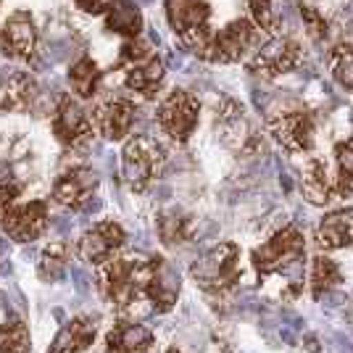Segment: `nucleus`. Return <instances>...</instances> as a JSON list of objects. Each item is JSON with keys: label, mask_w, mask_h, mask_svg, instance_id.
<instances>
[{"label": "nucleus", "mask_w": 353, "mask_h": 353, "mask_svg": "<svg viewBox=\"0 0 353 353\" xmlns=\"http://www.w3.org/2000/svg\"><path fill=\"white\" fill-rule=\"evenodd\" d=\"M101 293L117 309H130L140 298H145V285L153 269V256H114L98 266Z\"/></svg>", "instance_id": "f257e3e1"}, {"label": "nucleus", "mask_w": 353, "mask_h": 353, "mask_svg": "<svg viewBox=\"0 0 353 353\" xmlns=\"http://www.w3.org/2000/svg\"><path fill=\"white\" fill-rule=\"evenodd\" d=\"M303 261H306V237L293 224L277 230L266 243H261L250 253V264L256 269L259 280L274 277V274L301 272Z\"/></svg>", "instance_id": "f03ea898"}, {"label": "nucleus", "mask_w": 353, "mask_h": 353, "mask_svg": "<svg viewBox=\"0 0 353 353\" xmlns=\"http://www.w3.org/2000/svg\"><path fill=\"white\" fill-rule=\"evenodd\" d=\"M166 169V148L148 134H134L121 148V176L132 192H145Z\"/></svg>", "instance_id": "7ed1b4c3"}, {"label": "nucleus", "mask_w": 353, "mask_h": 353, "mask_svg": "<svg viewBox=\"0 0 353 353\" xmlns=\"http://www.w3.org/2000/svg\"><path fill=\"white\" fill-rule=\"evenodd\" d=\"M119 69L124 74V88L143 98H153L161 90L166 77V66L159 59V53L140 37L124 40L119 53Z\"/></svg>", "instance_id": "20e7f679"}, {"label": "nucleus", "mask_w": 353, "mask_h": 353, "mask_svg": "<svg viewBox=\"0 0 353 353\" xmlns=\"http://www.w3.org/2000/svg\"><path fill=\"white\" fill-rule=\"evenodd\" d=\"M243 277L240 269V245L237 243H219L214 248H208L198 261L190 266V280L206 290V293H227L232 290Z\"/></svg>", "instance_id": "39448f33"}, {"label": "nucleus", "mask_w": 353, "mask_h": 353, "mask_svg": "<svg viewBox=\"0 0 353 353\" xmlns=\"http://www.w3.org/2000/svg\"><path fill=\"white\" fill-rule=\"evenodd\" d=\"M169 24L176 40L190 53L203 59L208 43L214 37L208 0H169Z\"/></svg>", "instance_id": "423d86ee"}, {"label": "nucleus", "mask_w": 353, "mask_h": 353, "mask_svg": "<svg viewBox=\"0 0 353 353\" xmlns=\"http://www.w3.org/2000/svg\"><path fill=\"white\" fill-rule=\"evenodd\" d=\"M161 132L174 143H188L201 121V103L190 90H172L156 108Z\"/></svg>", "instance_id": "0eeeda50"}, {"label": "nucleus", "mask_w": 353, "mask_h": 353, "mask_svg": "<svg viewBox=\"0 0 353 353\" xmlns=\"http://www.w3.org/2000/svg\"><path fill=\"white\" fill-rule=\"evenodd\" d=\"M266 130L282 150L293 156L309 153L316 140V124H314L311 111L306 108H285V111L272 114L266 119Z\"/></svg>", "instance_id": "6e6552de"}, {"label": "nucleus", "mask_w": 353, "mask_h": 353, "mask_svg": "<svg viewBox=\"0 0 353 353\" xmlns=\"http://www.w3.org/2000/svg\"><path fill=\"white\" fill-rule=\"evenodd\" d=\"M259 43V27L250 19H235L224 24L219 32H214L203 59L211 63H235L245 59Z\"/></svg>", "instance_id": "1a4fd4ad"}, {"label": "nucleus", "mask_w": 353, "mask_h": 353, "mask_svg": "<svg viewBox=\"0 0 353 353\" xmlns=\"http://www.w3.org/2000/svg\"><path fill=\"white\" fill-rule=\"evenodd\" d=\"M303 61L301 45L290 37H272L266 45L256 48V53L248 59V69L264 79H277L295 72Z\"/></svg>", "instance_id": "9d476101"}, {"label": "nucleus", "mask_w": 353, "mask_h": 353, "mask_svg": "<svg viewBox=\"0 0 353 353\" xmlns=\"http://www.w3.org/2000/svg\"><path fill=\"white\" fill-rule=\"evenodd\" d=\"M92 117L77 95H63L53 117V134L63 148H85L92 140Z\"/></svg>", "instance_id": "9b49d317"}, {"label": "nucleus", "mask_w": 353, "mask_h": 353, "mask_svg": "<svg viewBox=\"0 0 353 353\" xmlns=\"http://www.w3.org/2000/svg\"><path fill=\"white\" fill-rule=\"evenodd\" d=\"M124 243H127L124 227L114 219H105V221H98L95 227H90L88 232L79 237L77 253L88 264L103 266L105 261H111L114 256H119V250H121Z\"/></svg>", "instance_id": "f8f14e48"}, {"label": "nucleus", "mask_w": 353, "mask_h": 353, "mask_svg": "<svg viewBox=\"0 0 353 353\" xmlns=\"http://www.w3.org/2000/svg\"><path fill=\"white\" fill-rule=\"evenodd\" d=\"M98 192V174L90 166H72L61 172L53 185V203L69 211H82Z\"/></svg>", "instance_id": "ddd939ff"}, {"label": "nucleus", "mask_w": 353, "mask_h": 353, "mask_svg": "<svg viewBox=\"0 0 353 353\" xmlns=\"http://www.w3.org/2000/svg\"><path fill=\"white\" fill-rule=\"evenodd\" d=\"M0 53L11 61H32L37 53V27L27 11H16L0 21Z\"/></svg>", "instance_id": "4468645a"}, {"label": "nucleus", "mask_w": 353, "mask_h": 353, "mask_svg": "<svg viewBox=\"0 0 353 353\" xmlns=\"http://www.w3.org/2000/svg\"><path fill=\"white\" fill-rule=\"evenodd\" d=\"M0 230L16 243H32L48 230V203L30 201L16 203L0 216Z\"/></svg>", "instance_id": "2eb2a0df"}, {"label": "nucleus", "mask_w": 353, "mask_h": 353, "mask_svg": "<svg viewBox=\"0 0 353 353\" xmlns=\"http://www.w3.org/2000/svg\"><path fill=\"white\" fill-rule=\"evenodd\" d=\"M92 117V127L95 132L101 134L108 143H121L127 140L130 132H132L134 124V103L127 101V98H108V101H101L90 111Z\"/></svg>", "instance_id": "dca6fc26"}, {"label": "nucleus", "mask_w": 353, "mask_h": 353, "mask_svg": "<svg viewBox=\"0 0 353 353\" xmlns=\"http://www.w3.org/2000/svg\"><path fill=\"white\" fill-rule=\"evenodd\" d=\"M179 288H182L179 274L163 259L153 256V269H150V277H148L145 285V301L153 306V311L166 314V311L174 309L176 298H179Z\"/></svg>", "instance_id": "f3484780"}, {"label": "nucleus", "mask_w": 353, "mask_h": 353, "mask_svg": "<svg viewBox=\"0 0 353 353\" xmlns=\"http://www.w3.org/2000/svg\"><path fill=\"white\" fill-rule=\"evenodd\" d=\"M153 345H156V335L143 322L121 319L105 335V353H150Z\"/></svg>", "instance_id": "a211bd4d"}, {"label": "nucleus", "mask_w": 353, "mask_h": 353, "mask_svg": "<svg viewBox=\"0 0 353 353\" xmlns=\"http://www.w3.org/2000/svg\"><path fill=\"white\" fill-rule=\"evenodd\" d=\"M301 190L311 206H330L335 201V176L330 174V166L319 156H311L301 172Z\"/></svg>", "instance_id": "6ab92c4d"}, {"label": "nucleus", "mask_w": 353, "mask_h": 353, "mask_svg": "<svg viewBox=\"0 0 353 353\" xmlns=\"http://www.w3.org/2000/svg\"><path fill=\"white\" fill-rule=\"evenodd\" d=\"M95 335H98V316L79 314L61 327L48 353H85L95 343Z\"/></svg>", "instance_id": "aec40b11"}, {"label": "nucleus", "mask_w": 353, "mask_h": 353, "mask_svg": "<svg viewBox=\"0 0 353 353\" xmlns=\"http://www.w3.org/2000/svg\"><path fill=\"white\" fill-rule=\"evenodd\" d=\"M316 245L322 250L353 248V208H338L324 214L316 227Z\"/></svg>", "instance_id": "412c9836"}, {"label": "nucleus", "mask_w": 353, "mask_h": 353, "mask_svg": "<svg viewBox=\"0 0 353 353\" xmlns=\"http://www.w3.org/2000/svg\"><path fill=\"white\" fill-rule=\"evenodd\" d=\"M37 85L30 74L6 72L0 74V111H24L34 101Z\"/></svg>", "instance_id": "4be33fe9"}, {"label": "nucleus", "mask_w": 353, "mask_h": 353, "mask_svg": "<svg viewBox=\"0 0 353 353\" xmlns=\"http://www.w3.org/2000/svg\"><path fill=\"white\" fill-rule=\"evenodd\" d=\"M159 235L166 248H182L195 235V219L179 208H169L159 216Z\"/></svg>", "instance_id": "5701e85b"}, {"label": "nucleus", "mask_w": 353, "mask_h": 353, "mask_svg": "<svg viewBox=\"0 0 353 353\" xmlns=\"http://www.w3.org/2000/svg\"><path fill=\"white\" fill-rule=\"evenodd\" d=\"M105 30L111 34H119L124 40H134L140 37V30H143V14L140 8L134 6L132 0H117L108 14H105Z\"/></svg>", "instance_id": "b1692460"}, {"label": "nucleus", "mask_w": 353, "mask_h": 353, "mask_svg": "<svg viewBox=\"0 0 353 353\" xmlns=\"http://www.w3.org/2000/svg\"><path fill=\"white\" fill-rule=\"evenodd\" d=\"M101 79H103V72L90 56H82L69 66V85H72V92L79 101L95 98L98 90H101Z\"/></svg>", "instance_id": "393cba45"}, {"label": "nucleus", "mask_w": 353, "mask_h": 353, "mask_svg": "<svg viewBox=\"0 0 353 353\" xmlns=\"http://www.w3.org/2000/svg\"><path fill=\"white\" fill-rule=\"evenodd\" d=\"M340 282H343V272H340L338 261H332L330 256H314L311 259V272H309V288H311V295L319 301L324 295L330 293V290H335Z\"/></svg>", "instance_id": "a878e982"}, {"label": "nucleus", "mask_w": 353, "mask_h": 353, "mask_svg": "<svg viewBox=\"0 0 353 353\" xmlns=\"http://www.w3.org/2000/svg\"><path fill=\"white\" fill-rule=\"evenodd\" d=\"M335 190L340 198L353 195V134L335 145Z\"/></svg>", "instance_id": "bb28decb"}, {"label": "nucleus", "mask_w": 353, "mask_h": 353, "mask_svg": "<svg viewBox=\"0 0 353 353\" xmlns=\"http://www.w3.org/2000/svg\"><path fill=\"white\" fill-rule=\"evenodd\" d=\"M327 66H330V74H332V79L338 82L340 88L353 92V45H332V50L327 53Z\"/></svg>", "instance_id": "cd10ccee"}, {"label": "nucleus", "mask_w": 353, "mask_h": 353, "mask_svg": "<svg viewBox=\"0 0 353 353\" xmlns=\"http://www.w3.org/2000/svg\"><path fill=\"white\" fill-rule=\"evenodd\" d=\"M32 335L30 327L19 316H11L0 324V353H30Z\"/></svg>", "instance_id": "c85d7f7f"}, {"label": "nucleus", "mask_w": 353, "mask_h": 353, "mask_svg": "<svg viewBox=\"0 0 353 353\" xmlns=\"http://www.w3.org/2000/svg\"><path fill=\"white\" fill-rule=\"evenodd\" d=\"M69 269V245L66 243H50L48 248L40 253L37 261V272L45 282H56L63 277V272Z\"/></svg>", "instance_id": "c756f323"}, {"label": "nucleus", "mask_w": 353, "mask_h": 353, "mask_svg": "<svg viewBox=\"0 0 353 353\" xmlns=\"http://www.w3.org/2000/svg\"><path fill=\"white\" fill-rule=\"evenodd\" d=\"M280 3H285V0H248L250 21L266 34H277L282 21V11L277 8Z\"/></svg>", "instance_id": "7c9ffc66"}, {"label": "nucleus", "mask_w": 353, "mask_h": 353, "mask_svg": "<svg viewBox=\"0 0 353 353\" xmlns=\"http://www.w3.org/2000/svg\"><path fill=\"white\" fill-rule=\"evenodd\" d=\"M301 19H303V24H306V30L314 40H324L327 37V21H324V16L309 6V3H301Z\"/></svg>", "instance_id": "2f4dec72"}, {"label": "nucleus", "mask_w": 353, "mask_h": 353, "mask_svg": "<svg viewBox=\"0 0 353 353\" xmlns=\"http://www.w3.org/2000/svg\"><path fill=\"white\" fill-rule=\"evenodd\" d=\"M114 3H117V0H74V6L88 16H105Z\"/></svg>", "instance_id": "473e14b6"}, {"label": "nucleus", "mask_w": 353, "mask_h": 353, "mask_svg": "<svg viewBox=\"0 0 353 353\" xmlns=\"http://www.w3.org/2000/svg\"><path fill=\"white\" fill-rule=\"evenodd\" d=\"M19 195H21L19 185H14V182H0V216L11 206L19 203Z\"/></svg>", "instance_id": "72a5a7b5"}, {"label": "nucleus", "mask_w": 353, "mask_h": 353, "mask_svg": "<svg viewBox=\"0 0 353 353\" xmlns=\"http://www.w3.org/2000/svg\"><path fill=\"white\" fill-rule=\"evenodd\" d=\"M166 353H182V351H179V348H169Z\"/></svg>", "instance_id": "f704fd0d"}]
</instances>
